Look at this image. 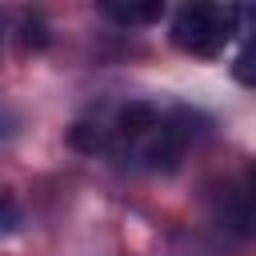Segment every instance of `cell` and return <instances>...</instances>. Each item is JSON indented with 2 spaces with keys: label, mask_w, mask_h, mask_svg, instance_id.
<instances>
[{
  "label": "cell",
  "mask_w": 256,
  "mask_h": 256,
  "mask_svg": "<svg viewBox=\"0 0 256 256\" xmlns=\"http://www.w3.org/2000/svg\"><path fill=\"white\" fill-rule=\"evenodd\" d=\"M192 116L184 108H160L152 100H128L108 124V152L144 172H172L192 144Z\"/></svg>",
  "instance_id": "obj_1"
},
{
  "label": "cell",
  "mask_w": 256,
  "mask_h": 256,
  "mask_svg": "<svg viewBox=\"0 0 256 256\" xmlns=\"http://www.w3.org/2000/svg\"><path fill=\"white\" fill-rule=\"evenodd\" d=\"M240 28L236 4H184L172 16V44L188 56H220Z\"/></svg>",
  "instance_id": "obj_2"
},
{
  "label": "cell",
  "mask_w": 256,
  "mask_h": 256,
  "mask_svg": "<svg viewBox=\"0 0 256 256\" xmlns=\"http://www.w3.org/2000/svg\"><path fill=\"white\" fill-rule=\"evenodd\" d=\"M108 20H116V24H152V20H160V4H104L100 8Z\"/></svg>",
  "instance_id": "obj_3"
},
{
  "label": "cell",
  "mask_w": 256,
  "mask_h": 256,
  "mask_svg": "<svg viewBox=\"0 0 256 256\" xmlns=\"http://www.w3.org/2000/svg\"><path fill=\"white\" fill-rule=\"evenodd\" d=\"M232 76H236L244 88H256V36H248L244 48L236 52V60H232Z\"/></svg>",
  "instance_id": "obj_4"
},
{
  "label": "cell",
  "mask_w": 256,
  "mask_h": 256,
  "mask_svg": "<svg viewBox=\"0 0 256 256\" xmlns=\"http://www.w3.org/2000/svg\"><path fill=\"white\" fill-rule=\"evenodd\" d=\"M20 204L8 196V188H0V232H16L20 228Z\"/></svg>",
  "instance_id": "obj_5"
},
{
  "label": "cell",
  "mask_w": 256,
  "mask_h": 256,
  "mask_svg": "<svg viewBox=\"0 0 256 256\" xmlns=\"http://www.w3.org/2000/svg\"><path fill=\"white\" fill-rule=\"evenodd\" d=\"M8 132H16V116L0 108V136H8Z\"/></svg>",
  "instance_id": "obj_6"
},
{
  "label": "cell",
  "mask_w": 256,
  "mask_h": 256,
  "mask_svg": "<svg viewBox=\"0 0 256 256\" xmlns=\"http://www.w3.org/2000/svg\"><path fill=\"white\" fill-rule=\"evenodd\" d=\"M248 208L256 216V164H252V176H248Z\"/></svg>",
  "instance_id": "obj_7"
}]
</instances>
